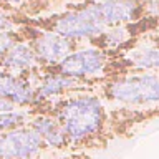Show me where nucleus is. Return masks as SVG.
<instances>
[{
    "label": "nucleus",
    "instance_id": "12",
    "mask_svg": "<svg viewBox=\"0 0 159 159\" xmlns=\"http://www.w3.org/2000/svg\"><path fill=\"white\" fill-rule=\"evenodd\" d=\"M13 109H18L17 104L7 98L0 96V113H8V111H13Z\"/></svg>",
    "mask_w": 159,
    "mask_h": 159
},
{
    "label": "nucleus",
    "instance_id": "6",
    "mask_svg": "<svg viewBox=\"0 0 159 159\" xmlns=\"http://www.w3.org/2000/svg\"><path fill=\"white\" fill-rule=\"evenodd\" d=\"M0 96L13 101L18 108L32 106L35 101V76H17L0 68Z\"/></svg>",
    "mask_w": 159,
    "mask_h": 159
},
{
    "label": "nucleus",
    "instance_id": "11",
    "mask_svg": "<svg viewBox=\"0 0 159 159\" xmlns=\"http://www.w3.org/2000/svg\"><path fill=\"white\" fill-rule=\"evenodd\" d=\"M25 3V0H0V8L7 12H17Z\"/></svg>",
    "mask_w": 159,
    "mask_h": 159
},
{
    "label": "nucleus",
    "instance_id": "5",
    "mask_svg": "<svg viewBox=\"0 0 159 159\" xmlns=\"http://www.w3.org/2000/svg\"><path fill=\"white\" fill-rule=\"evenodd\" d=\"M47 148L28 124L0 133V159H35Z\"/></svg>",
    "mask_w": 159,
    "mask_h": 159
},
{
    "label": "nucleus",
    "instance_id": "9",
    "mask_svg": "<svg viewBox=\"0 0 159 159\" xmlns=\"http://www.w3.org/2000/svg\"><path fill=\"white\" fill-rule=\"evenodd\" d=\"M30 118H32L30 109L18 108V109H13V111H8V113H0V133L25 126V124H28Z\"/></svg>",
    "mask_w": 159,
    "mask_h": 159
},
{
    "label": "nucleus",
    "instance_id": "4",
    "mask_svg": "<svg viewBox=\"0 0 159 159\" xmlns=\"http://www.w3.org/2000/svg\"><path fill=\"white\" fill-rule=\"evenodd\" d=\"M114 50L119 52L123 75L136 71L159 73V32L146 33L134 42Z\"/></svg>",
    "mask_w": 159,
    "mask_h": 159
},
{
    "label": "nucleus",
    "instance_id": "8",
    "mask_svg": "<svg viewBox=\"0 0 159 159\" xmlns=\"http://www.w3.org/2000/svg\"><path fill=\"white\" fill-rule=\"evenodd\" d=\"M32 113V111H30ZM28 126L33 128L40 134L42 141L47 148L52 149H65L68 146L66 134H65L61 124L58 119L48 113H32V118L28 121Z\"/></svg>",
    "mask_w": 159,
    "mask_h": 159
},
{
    "label": "nucleus",
    "instance_id": "10",
    "mask_svg": "<svg viewBox=\"0 0 159 159\" xmlns=\"http://www.w3.org/2000/svg\"><path fill=\"white\" fill-rule=\"evenodd\" d=\"M17 42H23L17 28L12 30V32H0V58H2L3 55L8 52V48Z\"/></svg>",
    "mask_w": 159,
    "mask_h": 159
},
{
    "label": "nucleus",
    "instance_id": "3",
    "mask_svg": "<svg viewBox=\"0 0 159 159\" xmlns=\"http://www.w3.org/2000/svg\"><path fill=\"white\" fill-rule=\"evenodd\" d=\"M17 30L22 40L33 50L40 66H53L60 60H63L66 55H70L76 48L81 47V45H84L81 42H76V40L61 37L58 33L32 27V25L20 23L17 25Z\"/></svg>",
    "mask_w": 159,
    "mask_h": 159
},
{
    "label": "nucleus",
    "instance_id": "7",
    "mask_svg": "<svg viewBox=\"0 0 159 159\" xmlns=\"http://www.w3.org/2000/svg\"><path fill=\"white\" fill-rule=\"evenodd\" d=\"M0 68L17 76H35L40 68L33 50L25 42H17L0 58Z\"/></svg>",
    "mask_w": 159,
    "mask_h": 159
},
{
    "label": "nucleus",
    "instance_id": "1",
    "mask_svg": "<svg viewBox=\"0 0 159 159\" xmlns=\"http://www.w3.org/2000/svg\"><path fill=\"white\" fill-rule=\"evenodd\" d=\"M91 91L106 101L124 106L154 108L159 106V73L136 71L89 81Z\"/></svg>",
    "mask_w": 159,
    "mask_h": 159
},
{
    "label": "nucleus",
    "instance_id": "2",
    "mask_svg": "<svg viewBox=\"0 0 159 159\" xmlns=\"http://www.w3.org/2000/svg\"><path fill=\"white\" fill-rule=\"evenodd\" d=\"M40 68L68 75L84 81H94V80L123 75L118 50H103L91 45H81L63 60H60L57 65Z\"/></svg>",
    "mask_w": 159,
    "mask_h": 159
}]
</instances>
